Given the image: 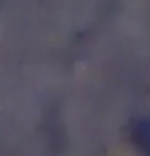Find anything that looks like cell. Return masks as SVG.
Masks as SVG:
<instances>
[{
	"label": "cell",
	"instance_id": "cell-1",
	"mask_svg": "<svg viewBox=\"0 0 150 156\" xmlns=\"http://www.w3.org/2000/svg\"><path fill=\"white\" fill-rule=\"evenodd\" d=\"M126 132H127L130 142L140 152L150 154V119H146V117H136V119L130 121Z\"/></svg>",
	"mask_w": 150,
	"mask_h": 156
}]
</instances>
